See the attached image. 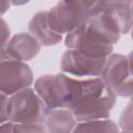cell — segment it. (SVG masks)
<instances>
[{
	"mask_svg": "<svg viewBox=\"0 0 133 133\" xmlns=\"http://www.w3.org/2000/svg\"><path fill=\"white\" fill-rule=\"evenodd\" d=\"M29 2H30V0H11V5L12 6H23Z\"/></svg>",
	"mask_w": 133,
	"mask_h": 133,
	"instance_id": "20",
	"label": "cell"
},
{
	"mask_svg": "<svg viewBox=\"0 0 133 133\" xmlns=\"http://www.w3.org/2000/svg\"><path fill=\"white\" fill-rule=\"evenodd\" d=\"M119 28L106 11L89 16L86 21L75 30L65 34L64 46L86 55L107 58L113 52V46L121 37Z\"/></svg>",
	"mask_w": 133,
	"mask_h": 133,
	"instance_id": "1",
	"label": "cell"
},
{
	"mask_svg": "<svg viewBox=\"0 0 133 133\" xmlns=\"http://www.w3.org/2000/svg\"><path fill=\"white\" fill-rule=\"evenodd\" d=\"M29 33L39 43L42 47H52L58 45L63 35L51 28L47 20V10L36 12L28 23Z\"/></svg>",
	"mask_w": 133,
	"mask_h": 133,
	"instance_id": "10",
	"label": "cell"
},
{
	"mask_svg": "<svg viewBox=\"0 0 133 133\" xmlns=\"http://www.w3.org/2000/svg\"><path fill=\"white\" fill-rule=\"evenodd\" d=\"M88 18L79 0H59L47 10V20L53 30L68 34L82 25Z\"/></svg>",
	"mask_w": 133,
	"mask_h": 133,
	"instance_id": "7",
	"label": "cell"
},
{
	"mask_svg": "<svg viewBox=\"0 0 133 133\" xmlns=\"http://www.w3.org/2000/svg\"><path fill=\"white\" fill-rule=\"evenodd\" d=\"M78 79L64 73L45 74L38 77L33 88L48 109L69 108L71 109L76 95Z\"/></svg>",
	"mask_w": 133,
	"mask_h": 133,
	"instance_id": "3",
	"label": "cell"
},
{
	"mask_svg": "<svg viewBox=\"0 0 133 133\" xmlns=\"http://www.w3.org/2000/svg\"><path fill=\"white\" fill-rule=\"evenodd\" d=\"M7 99H8V96L0 92V124L7 121V115H6Z\"/></svg>",
	"mask_w": 133,
	"mask_h": 133,
	"instance_id": "18",
	"label": "cell"
},
{
	"mask_svg": "<svg viewBox=\"0 0 133 133\" xmlns=\"http://www.w3.org/2000/svg\"><path fill=\"white\" fill-rule=\"evenodd\" d=\"M11 6V0H0V17L5 15Z\"/></svg>",
	"mask_w": 133,
	"mask_h": 133,
	"instance_id": "19",
	"label": "cell"
},
{
	"mask_svg": "<svg viewBox=\"0 0 133 133\" xmlns=\"http://www.w3.org/2000/svg\"><path fill=\"white\" fill-rule=\"evenodd\" d=\"M79 2L82 4L88 17L104 10L105 0H79Z\"/></svg>",
	"mask_w": 133,
	"mask_h": 133,
	"instance_id": "15",
	"label": "cell"
},
{
	"mask_svg": "<svg viewBox=\"0 0 133 133\" xmlns=\"http://www.w3.org/2000/svg\"><path fill=\"white\" fill-rule=\"evenodd\" d=\"M118 128L122 131L126 132H132L133 130V118H132V102L129 101L127 106L123 109L119 122H118Z\"/></svg>",
	"mask_w": 133,
	"mask_h": 133,
	"instance_id": "14",
	"label": "cell"
},
{
	"mask_svg": "<svg viewBox=\"0 0 133 133\" xmlns=\"http://www.w3.org/2000/svg\"><path fill=\"white\" fill-rule=\"evenodd\" d=\"M106 59L92 57L74 49H68L61 56L60 70L62 73L77 78L100 77Z\"/></svg>",
	"mask_w": 133,
	"mask_h": 133,
	"instance_id": "8",
	"label": "cell"
},
{
	"mask_svg": "<svg viewBox=\"0 0 133 133\" xmlns=\"http://www.w3.org/2000/svg\"><path fill=\"white\" fill-rule=\"evenodd\" d=\"M116 102V96L101 77H88L78 80L74 104L71 108L77 122L106 118Z\"/></svg>",
	"mask_w": 133,
	"mask_h": 133,
	"instance_id": "2",
	"label": "cell"
},
{
	"mask_svg": "<svg viewBox=\"0 0 133 133\" xmlns=\"http://www.w3.org/2000/svg\"><path fill=\"white\" fill-rule=\"evenodd\" d=\"M115 20L121 34H128L132 28V0H105L104 10Z\"/></svg>",
	"mask_w": 133,
	"mask_h": 133,
	"instance_id": "12",
	"label": "cell"
},
{
	"mask_svg": "<svg viewBox=\"0 0 133 133\" xmlns=\"http://www.w3.org/2000/svg\"><path fill=\"white\" fill-rule=\"evenodd\" d=\"M10 38V29L6 21L0 17V51L3 50Z\"/></svg>",
	"mask_w": 133,
	"mask_h": 133,
	"instance_id": "17",
	"label": "cell"
},
{
	"mask_svg": "<svg viewBox=\"0 0 133 133\" xmlns=\"http://www.w3.org/2000/svg\"><path fill=\"white\" fill-rule=\"evenodd\" d=\"M105 132V133H113L118 132L119 128L115 122L106 118H96V119H87V121H78L76 126L74 127L73 132Z\"/></svg>",
	"mask_w": 133,
	"mask_h": 133,
	"instance_id": "13",
	"label": "cell"
},
{
	"mask_svg": "<svg viewBox=\"0 0 133 133\" xmlns=\"http://www.w3.org/2000/svg\"><path fill=\"white\" fill-rule=\"evenodd\" d=\"M14 132L34 133V132H46V130L43 124H16L14 123Z\"/></svg>",
	"mask_w": 133,
	"mask_h": 133,
	"instance_id": "16",
	"label": "cell"
},
{
	"mask_svg": "<svg viewBox=\"0 0 133 133\" xmlns=\"http://www.w3.org/2000/svg\"><path fill=\"white\" fill-rule=\"evenodd\" d=\"M41 48L39 43L29 32H20L8 39L5 51L11 57L26 62L35 58Z\"/></svg>",
	"mask_w": 133,
	"mask_h": 133,
	"instance_id": "9",
	"label": "cell"
},
{
	"mask_svg": "<svg viewBox=\"0 0 133 133\" xmlns=\"http://www.w3.org/2000/svg\"><path fill=\"white\" fill-rule=\"evenodd\" d=\"M33 84V72L24 61L0 51V92L10 96Z\"/></svg>",
	"mask_w": 133,
	"mask_h": 133,
	"instance_id": "6",
	"label": "cell"
},
{
	"mask_svg": "<svg viewBox=\"0 0 133 133\" xmlns=\"http://www.w3.org/2000/svg\"><path fill=\"white\" fill-rule=\"evenodd\" d=\"M48 110L31 86L8 96L6 103L7 121L16 124H43Z\"/></svg>",
	"mask_w": 133,
	"mask_h": 133,
	"instance_id": "4",
	"label": "cell"
},
{
	"mask_svg": "<svg viewBox=\"0 0 133 133\" xmlns=\"http://www.w3.org/2000/svg\"><path fill=\"white\" fill-rule=\"evenodd\" d=\"M131 53L110 54L105 62L101 78L110 90L116 96L130 99L133 94Z\"/></svg>",
	"mask_w": 133,
	"mask_h": 133,
	"instance_id": "5",
	"label": "cell"
},
{
	"mask_svg": "<svg viewBox=\"0 0 133 133\" xmlns=\"http://www.w3.org/2000/svg\"><path fill=\"white\" fill-rule=\"evenodd\" d=\"M76 124L77 119L73 111L63 107L49 109L43 123L46 132L50 133L73 132Z\"/></svg>",
	"mask_w": 133,
	"mask_h": 133,
	"instance_id": "11",
	"label": "cell"
}]
</instances>
